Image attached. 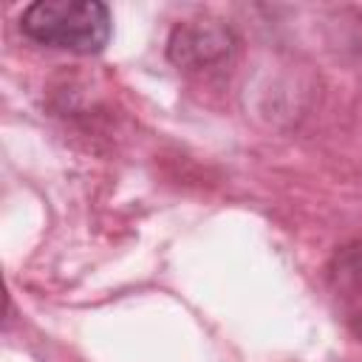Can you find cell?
Segmentation results:
<instances>
[{"label": "cell", "instance_id": "obj_1", "mask_svg": "<svg viewBox=\"0 0 362 362\" xmlns=\"http://www.w3.org/2000/svg\"><path fill=\"white\" fill-rule=\"evenodd\" d=\"M20 31L37 45L99 54L110 40L113 20L99 0H37L20 14Z\"/></svg>", "mask_w": 362, "mask_h": 362}, {"label": "cell", "instance_id": "obj_2", "mask_svg": "<svg viewBox=\"0 0 362 362\" xmlns=\"http://www.w3.org/2000/svg\"><path fill=\"white\" fill-rule=\"evenodd\" d=\"M235 51V34L215 20H192L173 28L167 57L187 71H204L226 62Z\"/></svg>", "mask_w": 362, "mask_h": 362}]
</instances>
